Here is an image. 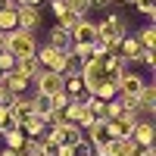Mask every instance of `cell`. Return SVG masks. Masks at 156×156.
Returning a JSON list of instances; mask_svg holds the SVG:
<instances>
[{"label":"cell","mask_w":156,"mask_h":156,"mask_svg":"<svg viewBox=\"0 0 156 156\" xmlns=\"http://www.w3.org/2000/svg\"><path fill=\"white\" fill-rule=\"evenodd\" d=\"M3 53H9V50H6V34H0V56Z\"/></svg>","instance_id":"obj_32"},{"label":"cell","mask_w":156,"mask_h":156,"mask_svg":"<svg viewBox=\"0 0 156 156\" xmlns=\"http://www.w3.org/2000/svg\"><path fill=\"white\" fill-rule=\"evenodd\" d=\"M131 156H153V147H134Z\"/></svg>","instance_id":"obj_29"},{"label":"cell","mask_w":156,"mask_h":156,"mask_svg":"<svg viewBox=\"0 0 156 156\" xmlns=\"http://www.w3.org/2000/svg\"><path fill=\"white\" fill-rule=\"evenodd\" d=\"M131 128H134V122L122 119V115H115V119L106 122V131L112 134V140H115V137H131Z\"/></svg>","instance_id":"obj_15"},{"label":"cell","mask_w":156,"mask_h":156,"mask_svg":"<svg viewBox=\"0 0 156 156\" xmlns=\"http://www.w3.org/2000/svg\"><path fill=\"white\" fill-rule=\"evenodd\" d=\"M112 3V0H90V9H94V6H109Z\"/></svg>","instance_id":"obj_31"},{"label":"cell","mask_w":156,"mask_h":156,"mask_svg":"<svg viewBox=\"0 0 156 156\" xmlns=\"http://www.w3.org/2000/svg\"><path fill=\"white\" fill-rule=\"evenodd\" d=\"M97 100H112L115 97V84H109V81H103L100 87H97V94H94Z\"/></svg>","instance_id":"obj_26"},{"label":"cell","mask_w":156,"mask_h":156,"mask_svg":"<svg viewBox=\"0 0 156 156\" xmlns=\"http://www.w3.org/2000/svg\"><path fill=\"white\" fill-rule=\"evenodd\" d=\"M9 69H16V56L3 53V56H0V72H9Z\"/></svg>","instance_id":"obj_28"},{"label":"cell","mask_w":156,"mask_h":156,"mask_svg":"<svg viewBox=\"0 0 156 156\" xmlns=\"http://www.w3.org/2000/svg\"><path fill=\"white\" fill-rule=\"evenodd\" d=\"M153 134H156V128L150 119H137L134 128H131V140H134V147H153Z\"/></svg>","instance_id":"obj_10"},{"label":"cell","mask_w":156,"mask_h":156,"mask_svg":"<svg viewBox=\"0 0 156 156\" xmlns=\"http://www.w3.org/2000/svg\"><path fill=\"white\" fill-rule=\"evenodd\" d=\"M84 131H87L84 137H87V144L94 147V153H103V150L112 144V134L106 131V122H94V125H87Z\"/></svg>","instance_id":"obj_7"},{"label":"cell","mask_w":156,"mask_h":156,"mask_svg":"<svg viewBox=\"0 0 156 156\" xmlns=\"http://www.w3.org/2000/svg\"><path fill=\"white\" fill-rule=\"evenodd\" d=\"M69 150H72V156H94V147L87 144V137H81V140H78V144H72Z\"/></svg>","instance_id":"obj_25"},{"label":"cell","mask_w":156,"mask_h":156,"mask_svg":"<svg viewBox=\"0 0 156 156\" xmlns=\"http://www.w3.org/2000/svg\"><path fill=\"white\" fill-rule=\"evenodd\" d=\"M134 109H137V119H150V115L156 112V87L147 81L144 90L134 97Z\"/></svg>","instance_id":"obj_8"},{"label":"cell","mask_w":156,"mask_h":156,"mask_svg":"<svg viewBox=\"0 0 156 156\" xmlns=\"http://www.w3.org/2000/svg\"><path fill=\"white\" fill-rule=\"evenodd\" d=\"M94 156H103V153H94Z\"/></svg>","instance_id":"obj_35"},{"label":"cell","mask_w":156,"mask_h":156,"mask_svg":"<svg viewBox=\"0 0 156 156\" xmlns=\"http://www.w3.org/2000/svg\"><path fill=\"white\" fill-rule=\"evenodd\" d=\"M69 94H66V90H59V94H53V97H50V112H62V109H66L69 106Z\"/></svg>","instance_id":"obj_23"},{"label":"cell","mask_w":156,"mask_h":156,"mask_svg":"<svg viewBox=\"0 0 156 156\" xmlns=\"http://www.w3.org/2000/svg\"><path fill=\"white\" fill-rule=\"evenodd\" d=\"M47 44H50V47H56V50H66V53H69V47H72V34L62 28V25H53V28H50V34H47Z\"/></svg>","instance_id":"obj_14"},{"label":"cell","mask_w":156,"mask_h":156,"mask_svg":"<svg viewBox=\"0 0 156 156\" xmlns=\"http://www.w3.org/2000/svg\"><path fill=\"white\" fill-rule=\"evenodd\" d=\"M134 37H137V44L144 50H156V25H144Z\"/></svg>","instance_id":"obj_17"},{"label":"cell","mask_w":156,"mask_h":156,"mask_svg":"<svg viewBox=\"0 0 156 156\" xmlns=\"http://www.w3.org/2000/svg\"><path fill=\"white\" fill-rule=\"evenodd\" d=\"M69 34H72V44H94L97 41V25L87 22V19H81Z\"/></svg>","instance_id":"obj_11"},{"label":"cell","mask_w":156,"mask_h":156,"mask_svg":"<svg viewBox=\"0 0 156 156\" xmlns=\"http://www.w3.org/2000/svg\"><path fill=\"white\" fill-rule=\"evenodd\" d=\"M137 62H144V66H156V50H140V56H137Z\"/></svg>","instance_id":"obj_27"},{"label":"cell","mask_w":156,"mask_h":156,"mask_svg":"<svg viewBox=\"0 0 156 156\" xmlns=\"http://www.w3.org/2000/svg\"><path fill=\"white\" fill-rule=\"evenodd\" d=\"M0 34H3V31H0Z\"/></svg>","instance_id":"obj_36"},{"label":"cell","mask_w":156,"mask_h":156,"mask_svg":"<svg viewBox=\"0 0 156 156\" xmlns=\"http://www.w3.org/2000/svg\"><path fill=\"white\" fill-rule=\"evenodd\" d=\"M0 156H19L16 150H9V147H3V150H0Z\"/></svg>","instance_id":"obj_33"},{"label":"cell","mask_w":156,"mask_h":156,"mask_svg":"<svg viewBox=\"0 0 156 156\" xmlns=\"http://www.w3.org/2000/svg\"><path fill=\"white\" fill-rule=\"evenodd\" d=\"M66 3V9H72V12H78V16L84 19V12L90 9V0H62Z\"/></svg>","instance_id":"obj_24"},{"label":"cell","mask_w":156,"mask_h":156,"mask_svg":"<svg viewBox=\"0 0 156 156\" xmlns=\"http://www.w3.org/2000/svg\"><path fill=\"white\" fill-rule=\"evenodd\" d=\"M16 28H19V6L12 3V0H3V3H0V31L9 34Z\"/></svg>","instance_id":"obj_9"},{"label":"cell","mask_w":156,"mask_h":156,"mask_svg":"<svg viewBox=\"0 0 156 156\" xmlns=\"http://www.w3.org/2000/svg\"><path fill=\"white\" fill-rule=\"evenodd\" d=\"M37 66H41V69H47V72H66V66H69V53H66V50H56V47H41V50H37Z\"/></svg>","instance_id":"obj_3"},{"label":"cell","mask_w":156,"mask_h":156,"mask_svg":"<svg viewBox=\"0 0 156 156\" xmlns=\"http://www.w3.org/2000/svg\"><path fill=\"white\" fill-rule=\"evenodd\" d=\"M144 78H140V75H134V72H122V78H119V84H115V94H119V97H128V100H134L137 94H140V90H144Z\"/></svg>","instance_id":"obj_6"},{"label":"cell","mask_w":156,"mask_h":156,"mask_svg":"<svg viewBox=\"0 0 156 156\" xmlns=\"http://www.w3.org/2000/svg\"><path fill=\"white\" fill-rule=\"evenodd\" d=\"M9 128H16V122H12V112H9V103L3 100L0 103V134L9 131Z\"/></svg>","instance_id":"obj_22"},{"label":"cell","mask_w":156,"mask_h":156,"mask_svg":"<svg viewBox=\"0 0 156 156\" xmlns=\"http://www.w3.org/2000/svg\"><path fill=\"white\" fill-rule=\"evenodd\" d=\"M3 140H6L9 150H19V147L25 144V134L19 131V128H9V131H3Z\"/></svg>","instance_id":"obj_21"},{"label":"cell","mask_w":156,"mask_h":156,"mask_svg":"<svg viewBox=\"0 0 156 156\" xmlns=\"http://www.w3.org/2000/svg\"><path fill=\"white\" fill-rule=\"evenodd\" d=\"M140 50H144V47L137 44V37H134V34H125L122 41H119V50H115V53H119V56H122L125 62H137Z\"/></svg>","instance_id":"obj_12"},{"label":"cell","mask_w":156,"mask_h":156,"mask_svg":"<svg viewBox=\"0 0 156 156\" xmlns=\"http://www.w3.org/2000/svg\"><path fill=\"white\" fill-rule=\"evenodd\" d=\"M16 6H41V0H12Z\"/></svg>","instance_id":"obj_30"},{"label":"cell","mask_w":156,"mask_h":156,"mask_svg":"<svg viewBox=\"0 0 156 156\" xmlns=\"http://www.w3.org/2000/svg\"><path fill=\"white\" fill-rule=\"evenodd\" d=\"M6 100V90H3V84H0V103H3Z\"/></svg>","instance_id":"obj_34"},{"label":"cell","mask_w":156,"mask_h":156,"mask_svg":"<svg viewBox=\"0 0 156 156\" xmlns=\"http://www.w3.org/2000/svg\"><path fill=\"white\" fill-rule=\"evenodd\" d=\"M78 22H81V16H78V12H72V9H62L59 16H56V25H62L66 31H72Z\"/></svg>","instance_id":"obj_19"},{"label":"cell","mask_w":156,"mask_h":156,"mask_svg":"<svg viewBox=\"0 0 156 156\" xmlns=\"http://www.w3.org/2000/svg\"><path fill=\"white\" fill-rule=\"evenodd\" d=\"M125 3H131L137 12H144V16L156 19V0H125Z\"/></svg>","instance_id":"obj_20"},{"label":"cell","mask_w":156,"mask_h":156,"mask_svg":"<svg viewBox=\"0 0 156 156\" xmlns=\"http://www.w3.org/2000/svg\"><path fill=\"white\" fill-rule=\"evenodd\" d=\"M41 25V6H19V28L34 31Z\"/></svg>","instance_id":"obj_13"},{"label":"cell","mask_w":156,"mask_h":156,"mask_svg":"<svg viewBox=\"0 0 156 156\" xmlns=\"http://www.w3.org/2000/svg\"><path fill=\"white\" fill-rule=\"evenodd\" d=\"M31 81H34V78L22 75L19 69H9V72H3V78H0V84H3V90H6L9 97H19V94H25V90L31 87Z\"/></svg>","instance_id":"obj_5"},{"label":"cell","mask_w":156,"mask_h":156,"mask_svg":"<svg viewBox=\"0 0 156 156\" xmlns=\"http://www.w3.org/2000/svg\"><path fill=\"white\" fill-rule=\"evenodd\" d=\"M6 50L12 56H34L37 53V41H34V31H25V28H16L6 34Z\"/></svg>","instance_id":"obj_2"},{"label":"cell","mask_w":156,"mask_h":156,"mask_svg":"<svg viewBox=\"0 0 156 156\" xmlns=\"http://www.w3.org/2000/svg\"><path fill=\"white\" fill-rule=\"evenodd\" d=\"M94 25H97V41L106 44V53H115V50H119V41H122L125 31H128L125 16H119V12H109L106 19H100V22H94Z\"/></svg>","instance_id":"obj_1"},{"label":"cell","mask_w":156,"mask_h":156,"mask_svg":"<svg viewBox=\"0 0 156 156\" xmlns=\"http://www.w3.org/2000/svg\"><path fill=\"white\" fill-rule=\"evenodd\" d=\"M16 69H19L22 75H28V78H34L37 72H41V66H37V56H19V59H16Z\"/></svg>","instance_id":"obj_18"},{"label":"cell","mask_w":156,"mask_h":156,"mask_svg":"<svg viewBox=\"0 0 156 156\" xmlns=\"http://www.w3.org/2000/svg\"><path fill=\"white\" fill-rule=\"evenodd\" d=\"M131 150H134V140L131 137H115L112 144L103 150V156H131Z\"/></svg>","instance_id":"obj_16"},{"label":"cell","mask_w":156,"mask_h":156,"mask_svg":"<svg viewBox=\"0 0 156 156\" xmlns=\"http://www.w3.org/2000/svg\"><path fill=\"white\" fill-rule=\"evenodd\" d=\"M34 94H41V97H53V94H59L62 90V84H66V78H62L59 72H47V69H41L34 75Z\"/></svg>","instance_id":"obj_4"}]
</instances>
